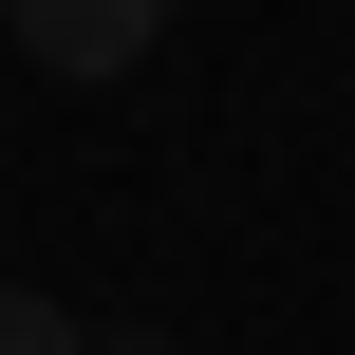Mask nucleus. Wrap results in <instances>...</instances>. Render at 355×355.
<instances>
[{"label":"nucleus","instance_id":"f03ea898","mask_svg":"<svg viewBox=\"0 0 355 355\" xmlns=\"http://www.w3.org/2000/svg\"><path fill=\"white\" fill-rule=\"evenodd\" d=\"M0 355H94V318H75V300H19V281H0Z\"/></svg>","mask_w":355,"mask_h":355},{"label":"nucleus","instance_id":"7ed1b4c3","mask_svg":"<svg viewBox=\"0 0 355 355\" xmlns=\"http://www.w3.org/2000/svg\"><path fill=\"white\" fill-rule=\"evenodd\" d=\"M94 355H187V337H150V318H112V337H94Z\"/></svg>","mask_w":355,"mask_h":355},{"label":"nucleus","instance_id":"f257e3e1","mask_svg":"<svg viewBox=\"0 0 355 355\" xmlns=\"http://www.w3.org/2000/svg\"><path fill=\"white\" fill-rule=\"evenodd\" d=\"M150 37H168L150 0H19V56H37V75H131Z\"/></svg>","mask_w":355,"mask_h":355}]
</instances>
